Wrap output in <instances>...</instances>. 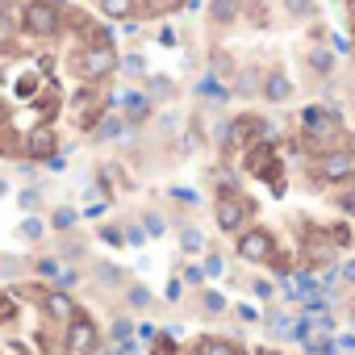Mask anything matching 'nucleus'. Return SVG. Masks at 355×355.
Masks as SVG:
<instances>
[{
  "mask_svg": "<svg viewBox=\"0 0 355 355\" xmlns=\"http://www.w3.org/2000/svg\"><path fill=\"white\" fill-rule=\"evenodd\" d=\"M214 218H218V226H222L226 234H239V230L247 226V218H251V205H247L243 197H234V193H222L218 205H214Z\"/></svg>",
  "mask_w": 355,
  "mask_h": 355,
  "instance_id": "obj_2",
  "label": "nucleus"
},
{
  "mask_svg": "<svg viewBox=\"0 0 355 355\" xmlns=\"http://www.w3.org/2000/svg\"><path fill=\"white\" fill-rule=\"evenodd\" d=\"M330 239H334L338 247H347V243H351V230H347V226H330Z\"/></svg>",
  "mask_w": 355,
  "mask_h": 355,
  "instance_id": "obj_12",
  "label": "nucleus"
},
{
  "mask_svg": "<svg viewBox=\"0 0 355 355\" xmlns=\"http://www.w3.org/2000/svg\"><path fill=\"white\" fill-rule=\"evenodd\" d=\"M301 134H305V142H330L338 134V117L322 105H309L301 113Z\"/></svg>",
  "mask_w": 355,
  "mask_h": 355,
  "instance_id": "obj_1",
  "label": "nucleus"
},
{
  "mask_svg": "<svg viewBox=\"0 0 355 355\" xmlns=\"http://www.w3.org/2000/svg\"><path fill=\"white\" fill-rule=\"evenodd\" d=\"M351 355H355V351H351Z\"/></svg>",
  "mask_w": 355,
  "mask_h": 355,
  "instance_id": "obj_20",
  "label": "nucleus"
},
{
  "mask_svg": "<svg viewBox=\"0 0 355 355\" xmlns=\"http://www.w3.org/2000/svg\"><path fill=\"white\" fill-rule=\"evenodd\" d=\"M263 96H268L272 105H284V101L293 96V80H288L284 71H272V76L263 80Z\"/></svg>",
  "mask_w": 355,
  "mask_h": 355,
  "instance_id": "obj_6",
  "label": "nucleus"
},
{
  "mask_svg": "<svg viewBox=\"0 0 355 355\" xmlns=\"http://www.w3.org/2000/svg\"><path fill=\"white\" fill-rule=\"evenodd\" d=\"M205 305H209V309H222V305H226V301H222V297H218V293H205Z\"/></svg>",
  "mask_w": 355,
  "mask_h": 355,
  "instance_id": "obj_17",
  "label": "nucleus"
},
{
  "mask_svg": "<svg viewBox=\"0 0 355 355\" xmlns=\"http://www.w3.org/2000/svg\"><path fill=\"white\" fill-rule=\"evenodd\" d=\"M209 17L218 26H234L239 21V0H209Z\"/></svg>",
  "mask_w": 355,
  "mask_h": 355,
  "instance_id": "obj_8",
  "label": "nucleus"
},
{
  "mask_svg": "<svg viewBox=\"0 0 355 355\" xmlns=\"http://www.w3.org/2000/svg\"><path fill=\"white\" fill-rule=\"evenodd\" d=\"M67 347H71L76 355H96V347H101L96 322H92V318H84V313H76V318L67 322Z\"/></svg>",
  "mask_w": 355,
  "mask_h": 355,
  "instance_id": "obj_5",
  "label": "nucleus"
},
{
  "mask_svg": "<svg viewBox=\"0 0 355 355\" xmlns=\"http://www.w3.org/2000/svg\"><path fill=\"white\" fill-rule=\"evenodd\" d=\"M197 355H247L239 343H230V338H218V334H205V338H197Z\"/></svg>",
  "mask_w": 355,
  "mask_h": 355,
  "instance_id": "obj_7",
  "label": "nucleus"
},
{
  "mask_svg": "<svg viewBox=\"0 0 355 355\" xmlns=\"http://www.w3.org/2000/svg\"><path fill=\"white\" fill-rule=\"evenodd\" d=\"M343 209H347V214H355V193H351V197H343Z\"/></svg>",
  "mask_w": 355,
  "mask_h": 355,
  "instance_id": "obj_18",
  "label": "nucleus"
},
{
  "mask_svg": "<svg viewBox=\"0 0 355 355\" xmlns=\"http://www.w3.org/2000/svg\"><path fill=\"white\" fill-rule=\"evenodd\" d=\"M184 247H189V251H197V247H201V234H197V230H189V234H184Z\"/></svg>",
  "mask_w": 355,
  "mask_h": 355,
  "instance_id": "obj_14",
  "label": "nucleus"
},
{
  "mask_svg": "<svg viewBox=\"0 0 355 355\" xmlns=\"http://www.w3.org/2000/svg\"><path fill=\"white\" fill-rule=\"evenodd\" d=\"M338 276H343V280H351V284H355V259H351V263H343V268H338Z\"/></svg>",
  "mask_w": 355,
  "mask_h": 355,
  "instance_id": "obj_15",
  "label": "nucleus"
},
{
  "mask_svg": "<svg viewBox=\"0 0 355 355\" xmlns=\"http://www.w3.org/2000/svg\"><path fill=\"white\" fill-rule=\"evenodd\" d=\"M284 9H288V17L305 21V17H313V13H318V0H284Z\"/></svg>",
  "mask_w": 355,
  "mask_h": 355,
  "instance_id": "obj_10",
  "label": "nucleus"
},
{
  "mask_svg": "<svg viewBox=\"0 0 355 355\" xmlns=\"http://www.w3.org/2000/svg\"><path fill=\"white\" fill-rule=\"evenodd\" d=\"M239 255H243L247 263H268V259L276 255V239H272L263 226H251V230L239 234Z\"/></svg>",
  "mask_w": 355,
  "mask_h": 355,
  "instance_id": "obj_3",
  "label": "nucleus"
},
{
  "mask_svg": "<svg viewBox=\"0 0 355 355\" xmlns=\"http://www.w3.org/2000/svg\"><path fill=\"white\" fill-rule=\"evenodd\" d=\"M318 355H322V351H318Z\"/></svg>",
  "mask_w": 355,
  "mask_h": 355,
  "instance_id": "obj_21",
  "label": "nucleus"
},
{
  "mask_svg": "<svg viewBox=\"0 0 355 355\" xmlns=\"http://www.w3.org/2000/svg\"><path fill=\"white\" fill-rule=\"evenodd\" d=\"M239 92H255V71H243L239 76Z\"/></svg>",
  "mask_w": 355,
  "mask_h": 355,
  "instance_id": "obj_13",
  "label": "nucleus"
},
{
  "mask_svg": "<svg viewBox=\"0 0 355 355\" xmlns=\"http://www.w3.org/2000/svg\"><path fill=\"white\" fill-rule=\"evenodd\" d=\"M305 63H309V67H313L318 76H330V67H334V55H330L326 46H313V51L305 55Z\"/></svg>",
  "mask_w": 355,
  "mask_h": 355,
  "instance_id": "obj_9",
  "label": "nucleus"
},
{
  "mask_svg": "<svg viewBox=\"0 0 355 355\" xmlns=\"http://www.w3.org/2000/svg\"><path fill=\"white\" fill-rule=\"evenodd\" d=\"M255 355H276V351H255Z\"/></svg>",
  "mask_w": 355,
  "mask_h": 355,
  "instance_id": "obj_19",
  "label": "nucleus"
},
{
  "mask_svg": "<svg viewBox=\"0 0 355 355\" xmlns=\"http://www.w3.org/2000/svg\"><path fill=\"white\" fill-rule=\"evenodd\" d=\"M201 92H205V96H218V101L226 96V88H222V84H218L214 76H209V80H201Z\"/></svg>",
  "mask_w": 355,
  "mask_h": 355,
  "instance_id": "obj_11",
  "label": "nucleus"
},
{
  "mask_svg": "<svg viewBox=\"0 0 355 355\" xmlns=\"http://www.w3.org/2000/svg\"><path fill=\"white\" fill-rule=\"evenodd\" d=\"M55 226H71V209H59L55 214Z\"/></svg>",
  "mask_w": 355,
  "mask_h": 355,
  "instance_id": "obj_16",
  "label": "nucleus"
},
{
  "mask_svg": "<svg viewBox=\"0 0 355 355\" xmlns=\"http://www.w3.org/2000/svg\"><path fill=\"white\" fill-rule=\"evenodd\" d=\"M318 175L330 184H343V180H355V155L351 150H322L318 155Z\"/></svg>",
  "mask_w": 355,
  "mask_h": 355,
  "instance_id": "obj_4",
  "label": "nucleus"
}]
</instances>
